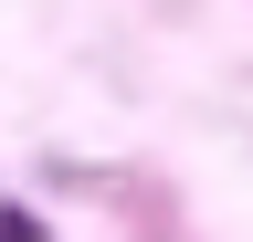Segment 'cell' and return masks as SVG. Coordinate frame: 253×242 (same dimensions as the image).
Masks as SVG:
<instances>
[{"mask_svg":"<svg viewBox=\"0 0 253 242\" xmlns=\"http://www.w3.org/2000/svg\"><path fill=\"white\" fill-rule=\"evenodd\" d=\"M0 242H42V221H21V210H0Z\"/></svg>","mask_w":253,"mask_h":242,"instance_id":"obj_1","label":"cell"}]
</instances>
